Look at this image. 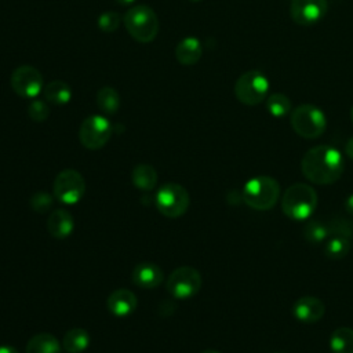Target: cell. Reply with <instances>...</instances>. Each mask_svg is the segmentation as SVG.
I'll return each mask as SVG.
<instances>
[{
    "mask_svg": "<svg viewBox=\"0 0 353 353\" xmlns=\"http://www.w3.org/2000/svg\"><path fill=\"white\" fill-rule=\"evenodd\" d=\"M0 353H19L15 347L10 346V345H1L0 346Z\"/></svg>",
    "mask_w": 353,
    "mask_h": 353,
    "instance_id": "cell-33",
    "label": "cell"
},
{
    "mask_svg": "<svg viewBox=\"0 0 353 353\" xmlns=\"http://www.w3.org/2000/svg\"><path fill=\"white\" fill-rule=\"evenodd\" d=\"M345 153L347 154L349 159L353 160V137L347 139V142L345 143Z\"/></svg>",
    "mask_w": 353,
    "mask_h": 353,
    "instance_id": "cell-32",
    "label": "cell"
},
{
    "mask_svg": "<svg viewBox=\"0 0 353 353\" xmlns=\"http://www.w3.org/2000/svg\"><path fill=\"white\" fill-rule=\"evenodd\" d=\"M97 105L105 114H114L120 108L119 92L109 85L99 88L97 92Z\"/></svg>",
    "mask_w": 353,
    "mask_h": 353,
    "instance_id": "cell-23",
    "label": "cell"
},
{
    "mask_svg": "<svg viewBox=\"0 0 353 353\" xmlns=\"http://www.w3.org/2000/svg\"><path fill=\"white\" fill-rule=\"evenodd\" d=\"M328 10V0H291L290 15L292 21L302 26L320 22Z\"/></svg>",
    "mask_w": 353,
    "mask_h": 353,
    "instance_id": "cell-12",
    "label": "cell"
},
{
    "mask_svg": "<svg viewBox=\"0 0 353 353\" xmlns=\"http://www.w3.org/2000/svg\"><path fill=\"white\" fill-rule=\"evenodd\" d=\"M54 196L63 204L73 205L81 200L85 192V182L83 175L73 170H62L54 179Z\"/></svg>",
    "mask_w": 353,
    "mask_h": 353,
    "instance_id": "cell-9",
    "label": "cell"
},
{
    "mask_svg": "<svg viewBox=\"0 0 353 353\" xmlns=\"http://www.w3.org/2000/svg\"><path fill=\"white\" fill-rule=\"evenodd\" d=\"M116 1L121 6H128V4H132L135 0H116Z\"/></svg>",
    "mask_w": 353,
    "mask_h": 353,
    "instance_id": "cell-34",
    "label": "cell"
},
{
    "mask_svg": "<svg viewBox=\"0 0 353 353\" xmlns=\"http://www.w3.org/2000/svg\"><path fill=\"white\" fill-rule=\"evenodd\" d=\"M132 281L141 288L152 290L163 281V272L152 262H141L132 270Z\"/></svg>",
    "mask_w": 353,
    "mask_h": 353,
    "instance_id": "cell-15",
    "label": "cell"
},
{
    "mask_svg": "<svg viewBox=\"0 0 353 353\" xmlns=\"http://www.w3.org/2000/svg\"><path fill=\"white\" fill-rule=\"evenodd\" d=\"M192 1H201V0H192Z\"/></svg>",
    "mask_w": 353,
    "mask_h": 353,
    "instance_id": "cell-37",
    "label": "cell"
},
{
    "mask_svg": "<svg viewBox=\"0 0 353 353\" xmlns=\"http://www.w3.org/2000/svg\"><path fill=\"white\" fill-rule=\"evenodd\" d=\"M280 197L279 182L268 175H259L248 179L241 190L243 201L258 211H266L274 207Z\"/></svg>",
    "mask_w": 353,
    "mask_h": 353,
    "instance_id": "cell-2",
    "label": "cell"
},
{
    "mask_svg": "<svg viewBox=\"0 0 353 353\" xmlns=\"http://www.w3.org/2000/svg\"><path fill=\"white\" fill-rule=\"evenodd\" d=\"M47 228L52 237L66 239L74 229V219L66 210H55L47 219Z\"/></svg>",
    "mask_w": 353,
    "mask_h": 353,
    "instance_id": "cell-16",
    "label": "cell"
},
{
    "mask_svg": "<svg viewBox=\"0 0 353 353\" xmlns=\"http://www.w3.org/2000/svg\"><path fill=\"white\" fill-rule=\"evenodd\" d=\"M330 234L328 226L319 222V221H310L309 223H306V226L303 228V236L309 243L313 244H319L321 241H324Z\"/></svg>",
    "mask_w": 353,
    "mask_h": 353,
    "instance_id": "cell-26",
    "label": "cell"
},
{
    "mask_svg": "<svg viewBox=\"0 0 353 353\" xmlns=\"http://www.w3.org/2000/svg\"><path fill=\"white\" fill-rule=\"evenodd\" d=\"M350 117H352V121H353V106H352V110H350Z\"/></svg>",
    "mask_w": 353,
    "mask_h": 353,
    "instance_id": "cell-36",
    "label": "cell"
},
{
    "mask_svg": "<svg viewBox=\"0 0 353 353\" xmlns=\"http://www.w3.org/2000/svg\"><path fill=\"white\" fill-rule=\"evenodd\" d=\"M201 54H203L201 43L196 37H185L178 43L175 48L176 61L185 66H190L199 62V59L201 58Z\"/></svg>",
    "mask_w": 353,
    "mask_h": 353,
    "instance_id": "cell-17",
    "label": "cell"
},
{
    "mask_svg": "<svg viewBox=\"0 0 353 353\" xmlns=\"http://www.w3.org/2000/svg\"><path fill=\"white\" fill-rule=\"evenodd\" d=\"M350 251V240L341 236H332L327 240V244L324 247V252L330 259L339 261L345 258Z\"/></svg>",
    "mask_w": 353,
    "mask_h": 353,
    "instance_id": "cell-25",
    "label": "cell"
},
{
    "mask_svg": "<svg viewBox=\"0 0 353 353\" xmlns=\"http://www.w3.org/2000/svg\"><path fill=\"white\" fill-rule=\"evenodd\" d=\"M106 306L112 314L117 317H127L135 312L138 306V299L132 291L120 288L113 291L108 296Z\"/></svg>",
    "mask_w": 353,
    "mask_h": 353,
    "instance_id": "cell-14",
    "label": "cell"
},
{
    "mask_svg": "<svg viewBox=\"0 0 353 353\" xmlns=\"http://www.w3.org/2000/svg\"><path fill=\"white\" fill-rule=\"evenodd\" d=\"M201 288V274L192 266L176 268L167 280L168 292L178 299H188Z\"/></svg>",
    "mask_w": 353,
    "mask_h": 353,
    "instance_id": "cell-10",
    "label": "cell"
},
{
    "mask_svg": "<svg viewBox=\"0 0 353 353\" xmlns=\"http://www.w3.org/2000/svg\"><path fill=\"white\" fill-rule=\"evenodd\" d=\"M120 15L114 11H106L103 14H101L99 19H98V26L102 32H106V33H110V32H114L119 26H120Z\"/></svg>",
    "mask_w": 353,
    "mask_h": 353,
    "instance_id": "cell-30",
    "label": "cell"
},
{
    "mask_svg": "<svg viewBox=\"0 0 353 353\" xmlns=\"http://www.w3.org/2000/svg\"><path fill=\"white\" fill-rule=\"evenodd\" d=\"M52 203H54L52 196L44 190L36 192L30 199V207L36 212H47L52 207Z\"/></svg>",
    "mask_w": 353,
    "mask_h": 353,
    "instance_id": "cell-29",
    "label": "cell"
},
{
    "mask_svg": "<svg viewBox=\"0 0 353 353\" xmlns=\"http://www.w3.org/2000/svg\"><path fill=\"white\" fill-rule=\"evenodd\" d=\"M11 87L19 97L33 99L43 90V76L30 65L18 66L11 74Z\"/></svg>",
    "mask_w": 353,
    "mask_h": 353,
    "instance_id": "cell-11",
    "label": "cell"
},
{
    "mask_svg": "<svg viewBox=\"0 0 353 353\" xmlns=\"http://www.w3.org/2000/svg\"><path fill=\"white\" fill-rule=\"evenodd\" d=\"M325 307L323 301L314 296H302L295 301L292 306V314L296 320L305 324H313L324 316Z\"/></svg>",
    "mask_w": 353,
    "mask_h": 353,
    "instance_id": "cell-13",
    "label": "cell"
},
{
    "mask_svg": "<svg viewBox=\"0 0 353 353\" xmlns=\"http://www.w3.org/2000/svg\"><path fill=\"white\" fill-rule=\"evenodd\" d=\"M28 114L33 121L41 123L50 116V106L46 101L33 98L28 105Z\"/></svg>",
    "mask_w": 353,
    "mask_h": 353,
    "instance_id": "cell-27",
    "label": "cell"
},
{
    "mask_svg": "<svg viewBox=\"0 0 353 353\" xmlns=\"http://www.w3.org/2000/svg\"><path fill=\"white\" fill-rule=\"evenodd\" d=\"M269 80L259 70H248L243 73L234 83V95L239 102L255 106L268 98Z\"/></svg>",
    "mask_w": 353,
    "mask_h": 353,
    "instance_id": "cell-6",
    "label": "cell"
},
{
    "mask_svg": "<svg viewBox=\"0 0 353 353\" xmlns=\"http://www.w3.org/2000/svg\"><path fill=\"white\" fill-rule=\"evenodd\" d=\"M90 345V335L83 328H72L69 330L62 339V346L68 353H81Z\"/></svg>",
    "mask_w": 353,
    "mask_h": 353,
    "instance_id": "cell-19",
    "label": "cell"
},
{
    "mask_svg": "<svg viewBox=\"0 0 353 353\" xmlns=\"http://www.w3.org/2000/svg\"><path fill=\"white\" fill-rule=\"evenodd\" d=\"M113 132L110 121L102 114L88 116L80 125L79 139L87 149L97 150L108 143Z\"/></svg>",
    "mask_w": 353,
    "mask_h": 353,
    "instance_id": "cell-8",
    "label": "cell"
},
{
    "mask_svg": "<svg viewBox=\"0 0 353 353\" xmlns=\"http://www.w3.org/2000/svg\"><path fill=\"white\" fill-rule=\"evenodd\" d=\"M327 226H328L330 234H332V236H341V237H346L349 240L353 236V223H350L349 221H346L343 218H335Z\"/></svg>",
    "mask_w": 353,
    "mask_h": 353,
    "instance_id": "cell-28",
    "label": "cell"
},
{
    "mask_svg": "<svg viewBox=\"0 0 353 353\" xmlns=\"http://www.w3.org/2000/svg\"><path fill=\"white\" fill-rule=\"evenodd\" d=\"M290 123L292 130L305 139H316L327 128L325 114L320 108L310 103L299 105L291 110Z\"/></svg>",
    "mask_w": 353,
    "mask_h": 353,
    "instance_id": "cell-5",
    "label": "cell"
},
{
    "mask_svg": "<svg viewBox=\"0 0 353 353\" xmlns=\"http://www.w3.org/2000/svg\"><path fill=\"white\" fill-rule=\"evenodd\" d=\"M26 353H61V343L52 334H36L26 343Z\"/></svg>",
    "mask_w": 353,
    "mask_h": 353,
    "instance_id": "cell-18",
    "label": "cell"
},
{
    "mask_svg": "<svg viewBox=\"0 0 353 353\" xmlns=\"http://www.w3.org/2000/svg\"><path fill=\"white\" fill-rule=\"evenodd\" d=\"M343 157L341 152L328 145H319L309 149L302 160L301 170L303 176L316 185H331L343 174Z\"/></svg>",
    "mask_w": 353,
    "mask_h": 353,
    "instance_id": "cell-1",
    "label": "cell"
},
{
    "mask_svg": "<svg viewBox=\"0 0 353 353\" xmlns=\"http://www.w3.org/2000/svg\"><path fill=\"white\" fill-rule=\"evenodd\" d=\"M201 353H219V352H216V350H204Z\"/></svg>",
    "mask_w": 353,
    "mask_h": 353,
    "instance_id": "cell-35",
    "label": "cell"
},
{
    "mask_svg": "<svg viewBox=\"0 0 353 353\" xmlns=\"http://www.w3.org/2000/svg\"><path fill=\"white\" fill-rule=\"evenodd\" d=\"M132 183L141 190H152L157 183V172L149 164H138L131 174Z\"/></svg>",
    "mask_w": 353,
    "mask_h": 353,
    "instance_id": "cell-21",
    "label": "cell"
},
{
    "mask_svg": "<svg viewBox=\"0 0 353 353\" xmlns=\"http://www.w3.org/2000/svg\"><path fill=\"white\" fill-rule=\"evenodd\" d=\"M317 207V193L307 183H294L281 197L283 212L294 221L307 219Z\"/></svg>",
    "mask_w": 353,
    "mask_h": 353,
    "instance_id": "cell-3",
    "label": "cell"
},
{
    "mask_svg": "<svg viewBox=\"0 0 353 353\" xmlns=\"http://www.w3.org/2000/svg\"><path fill=\"white\" fill-rule=\"evenodd\" d=\"M343 207H345V210H346V212H347V214L353 215V193H352V194H349V196L346 197Z\"/></svg>",
    "mask_w": 353,
    "mask_h": 353,
    "instance_id": "cell-31",
    "label": "cell"
},
{
    "mask_svg": "<svg viewBox=\"0 0 353 353\" xmlns=\"http://www.w3.org/2000/svg\"><path fill=\"white\" fill-rule=\"evenodd\" d=\"M128 33L139 43H150L159 33V18L148 6L131 7L123 18Z\"/></svg>",
    "mask_w": 353,
    "mask_h": 353,
    "instance_id": "cell-4",
    "label": "cell"
},
{
    "mask_svg": "<svg viewBox=\"0 0 353 353\" xmlns=\"http://www.w3.org/2000/svg\"><path fill=\"white\" fill-rule=\"evenodd\" d=\"M156 207L157 210L168 216V218H178L186 212L189 208L190 197L188 190L175 182H168L160 186L156 193Z\"/></svg>",
    "mask_w": 353,
    "mask_h": 353,
    "instance_id": "cell-7",
    "label": "cell"
},
{
    "mask_svg": "<svg viewBox=\"0 0 353 353\" xmlns=\"http://www.w3.org/2000/svg\"><path fill=\"white\" fill-rule=\"evenodd\" d=\"M332 353H353V330L349 327L336 328L330 336Z\"/></svg>",
    "mask_w": 353,
    "mask_h": 353,
    "instance_id": "cell-22",
    "label": "cell"
},
{
    "mask_svg": "<svg viewBox=\"0 0 353 353\" xmlns=\"http://www.w3.org/2000/svg\"><path fill=\"white\" fill-rule=\"evenodd\" d=\"M265 106L273 117H284L291 112V101L287 95L276 92L265 99Z\"/></svg>",
    "mask_w": 353,
    "mask_h": 353,
    "instance_id": "cell-24",
    "label": "cell"
},
{
    "mask_svg": "<svg viewBox=\"0 0 353 353\" xmlns=\"http://www.w3.org/2000/svg\"><path fill=\"white\" fill-rule=\"evenodd\" d=\"M44 98L54 105H65L72 98V88L62 80L50 81L44 90Z\"/></svg>",
    "mask_w": 353,
    "mask_h": 353,
    "instance_id": "cell-20",
    "label": "cell"
}]
</instances>
